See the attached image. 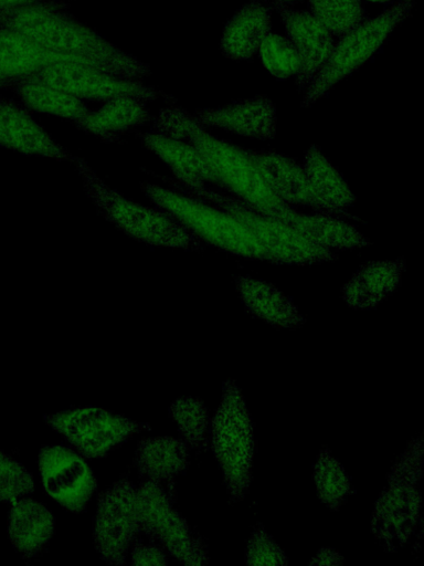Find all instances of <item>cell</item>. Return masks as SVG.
<instances>
[{"instance_id":"cell-1","label":"cell","mask_w":424,"mask_h":566,"mask_svg":"<svg viewBox=\"0 0 424 566\" xmlns=\"http://www.w3.org/2000/svg\"><path fill=\"white\" fill-rule=\"evenodd\" d=\"M153 132L194 147L211 169L214 184L256 211L287 226L293 220L296 210L272 191L246 150L211 135L186 109L174 104L162 108L155 119Z\"/></svg>"},{"instance_id":"cell-2","label":"cell","mask_w":424,"mask_h":566,"mask_svg":"<svg viewBox=\"0 0 424 566\" xmlns=\"http://www.w3.org/2000/svg\"><path fill=\"white\" fill-rule=\"evenodd\" d=\"M56 0L12 9H0V28L20 32L57 53L81 56L119 77L139 81L150 66L81 24Z\"/></svg>"},{"instance_id":"cell-3","label":"cell","mask_w":424,"mask_h":566,"mask_svg":"<svg viewBox=\"0 0 424 566\" xmlns=\"http://www.w3.org/2000/svg\"><path fill=\"white\" fill-rule=\"evenodd\" d=\"M86 195L98 212L127 235L150 245L203 251L205 243L161 209H151L124 198L107 186L87 163L72 156Z\"/></svg>"},{"instance_id":"cell-4","label":"cell","mask_w":424,"mask_h":566,"mask_svg":"<svg viewBox=\"0 0 424 566\" xmlns=\"http://www.w3.org/2000/svg\"><path fill=\"white\" fill-rule=\"evenodd\" d=\"M423 434L409 441L391 467L372 515L371 532L386 551L403 547L421 523Z\"/></svg>"},{"instance_id":"cell-5","label":"cell","mask_w":424,"mask_h":566,"mask_svg":"<svg viewBox=\"0 0 424 566\" xmlns=\"http://www.w3.org/2000/svg\"><path fill=\"white\" fill-rule=\"evenodd\" d=\"M162 179L178 192L212 203L232 214L257 239L272 263L311 265L331 262L337 258L332 250L300 234L284 222L262 214L236 197L224 196L206 187L191 190L173 178Z\"/></svg>"},{"instance_id":"cell-6","label":"cell","mask_w":424,"mask_h":566,"mask_svg":"<svg viewBox=\"0 0 424 566\" xmlns=\"http://www.w3.org/2000/svg\"><path fill=\"white\" fill-rule=\"evenodd\" d=\"M211 436L227 494L234 502L242 501L252 481L254 433L243 395L233 379L223 384Z\"/></svg>"},{"instance_id":"cell-7","label":"cell","mask_w":424,"mask_h":566,"mask_svg":"<svg viewBox=\"0 0 424 566\" xmlns=\"http://www.w3.org/2000/svg\"><path fill=\"white\" fill-rule=\"evenodd\" d=\"M140 186L157 208L173 217L204 243L245 259L269 262L257 239L229 212L158 185L142 182Z\"/></svg>"},{"instance_id":"cell-8","label":"cell","mask_w":424,"mask_h":566,"mask_svg":"<svg viewBox=\"0 0 424 566\" xmlns=\"http://www.w3.org/2000/svg\"><path fill=\"white\" fill-rule=\"evenodd\" d=\"M414 6L415 0H399L378 17L360 22L342 35L325 65L308 85L301 106L312 105L336 83L365 63L395 27L411 14Z\"/></svg>"},{"instance_id":"cell-9","label":"cell","mask_w":424,"mask_h":566,"mask_svg":"<svg viewBox=\"0 0 424 566\" xmlns=\"http://www.w3.org/2000/svg\"><path fill=\"white\" fill-rule=\"evenodd\" d=\"M135 497L139 531L158 539L174 558L186 565L208 563V551L201 535L176 510V497L163 486L144 481L136 488Z\"/></svg>"},{"instance_id":"cell-10","label":"cell","mask_w":424,"mask_h":566,"mask_svg":"<svg viewBox=\"0 0 424 566\" xmlns=\"http://www.w3.org/2000/svg\"><path fill=\"white\" fill-rule=\"evenodd\" d=\"M44 420L87 458H102L129 436L150 429L148 423L97 407L72 408L45 415Z\"/></svg>"},{"instance_id":"cell-11","label":"cell","mask_w":424,"mask_h":566,"mask_svg":"<svg viewBox=\"0 0 424 566\" xmlns=\"http://www.w3.org/2000/svg\"><path fill=\"white\" fill-rule=\"evenodd\" d=\"M135 495L136 488L123 478L98 496L93 538L96 551L107 563L123 564L139 531Z\"/></svg>"},{"instance_id":"cell-12","label":"cell","mask_w":424,"mask_h":566,"mask_svg":"<svg viewBox=\"0 0 424 566\" xmlns=\"http://www.w3.org/2000/svg\"><path fill=\"white\" fill-rule=\"evenodd\" d=\"M34 80L60 88L77 98L108 101L119 96H132L146 102L160 95L155 87L140 81L119 77L98 67L81 63H59L31 76Z\"/></svg>"},{"instance_id":"cell-13","label":"cell","mask_w":424,"mask_h":566,"mask_svg":"<svg viewBox=\"0 0 424 566\" xmlns=\"http://www.w3.org/2000/svg\"><path fill=\"white\" fill-rule=\"evenodd\" d=\"M39 468L51 497L74 513L84 510L97 482L78 454L62 446H45L39 453Z\"/></svg>"},{"instance_id":"cell-14","label":"cell","mask_w":424,"mask_h":566,"mask_svg":"<svg viewBox=\"0 0 424 566\" xmlns=\"http://www.w3.org/2000/svg\"><path fill=\"white\" fill-rule=\"evenodd\" d=\"M274 7L300 59L296 85L299 88L308 87L333 50V35L310 12L295 10L276 1Z\"/></svg>"},{"instance_id":"cell-15","label":"cell","mask_w":424,"mask_h":566,"mask_svg":"<svg viewBox=\"0 0 424 566\" xmlns=\"http://www.w3.org/2000/svg\"><path fill=\"white\" fill-rule=\"evenodd\" d=\"M193 116L203 126L222 128L241 136L266 140L276 135V107L264 95L218 108L198 109Z\"/></svg>"},{"instance_id":"cell-16","label":"cell","mask_w":424,"mask_h":566,"mask_svg":"<svg viewBox=\"0 0 424 566\" xmlns=\"http://www.w3.org/2000/svg\"><path fill=\"white\" fill-rule=\"evenodd\" d=\"M245 150L268 187L284 202L307 206L316 213L335 217L316 196L303 167L296 161L275 151Z\"/></svg>"},{"instance_id":"cell-17","label":"cell","mask_w":424,"mask_h":566,"mask_svg":"<svg viewBox=\"0 0 424 566\" xmlns=\"http://www.w3.org/2000/svg\"><path fill=\"white\" fill-rule=\"evenodd\" d=\"M59 63H81L97 67L86 59L54 52L20 32L0 28V82L2 86Z\"/></svg>"},{"instance_id":"cell-18","label":"cell","mask_w":424,"mask_h":566,"mask_svg":"<svg viewBox=\"0 0 424 566\" xmlns=\"http://www.w3.org/2000/svg\"><path fill=\"white\" fill-rule=\"evenodd\" d=\"M0 146L26 155L71 161L72 155L15 102L0 97Z\"/></svg>"},{"instance_id":"cell-19","label":"cell","mask_w":424,"mask_h":566,"mask_svg":"<svg viewBox=\"0 0 424 566\" xmlns=\"http://www.w3.org/2000/svg\"><path fill=\"white\" fill-rule=\"evenodd\" d=\"M405 260L363 263L342 287V297L354 310H370L386 300L400 285Z\"/></svg>"},{"instance_id":"cell-20","label":"cell","mask_w":424,"mask_h":566,"mask_svg":"<svg viewBox=\"0 0 424 566\" xmlns=\"http://www.w3.org/2000/svg\"><path fill=\"white\" fill-rule=\"evenodd\" d=\"M245 311L277 328H298L305 317L295 303L273 284L250 276H234Z\"/></svg>"},{"instance_id":"cell-21","label":"cell","mask_w":424,"mask_h":566,"mask_svg":"<svg viewBox=\"0 0 424 566\" xmlns=\"http://www.w3.org/2000/svg\"><path fill=\"white\" fill-rule=\"evenodd\" d=\"M189 446L172 437H151L138 443L135 465L145 481L163 486L174 495L176 478L189 464Z\"/></svg>"},{"instance_id":"cell-22","label":"cell","mask_w":424,"mask_h":566,"mask_svg":"<svg viewBox=\"0 0 424 566\" xmlns=\"http://www.w3.org/2000/svg\"><path fill=\"white\" fill-rule=\"evenodd\" d=\"M271 8L259 0L242 7L225 24L220 50L231 60H246L258 49L271 31Z\"/></svg>"},{"instance_id":"cell-23","label":"cell","mask_w":424,"mask_h":566,"mask_svg":"<svg viewBox=\"0 0 424 566\" xmlns=\"http://www.w3.org/2000/svg\"><path fill=\"white\" fill-rule=\"evenodd\" d=\"M138 136L146 148L170 167L173 179L182 187L199 190L205 187L206 181L214 182L211 169L198 150L188 143L156 132Z\"/></svg>"},{"instance_id":"cell-24","label":"cell","mask_w":424,"mask_h":566,"mask_svg":"<svg viewBox=\"0 0 424 566\" xmlns=\"http://www.w3.org/2000/svg\"><path fill=\"white\" fill-rule=\"evenodd\" d=\"M54 526V517L43 504L26 497L12 503L8 533L13 547L23 558H32L45 547Z\"/></svg>"},{"instance_id":"cell-25","label":"cell","mask_w":424,"mask_h":566,"mask_svg":"<svg viewBox=\"0 0 424 566\" xmlns=\"http://www.w3.org/2000/svg\"><path fill=\"white\" fill-rule=\"evenodd\" d=\"M151 118L146 101L132 96H119L106 101L94 112L75 122L76 126L106 142H114L126 130L144 125Z\"/></svg>"},{"instance_id":"cell-26","label":"cell","mask_w":424,"mask_h":566,"mask_svg":"<svg viewBox=\"0 0 424 566\" xmlns=\"http://www.w3.org/2000/svg\"><path fill=\"white\" fill-rule=\"evenodd\" d=\"M303 169L321 203L337 218L351 217L346 209L356 201L348 184L316 146L304 156Z\"/></svg>"},{"instance_id":"cell-27","label":"cell","mask_w":424,"mask_h":566,"mask_svg":"<svg viewBox=\"0 0 424 566\" xmlns=\"http://www.w3.org/2000/svg\"><path fill=\"white\" fill-rule=\"evenodd\" d=\"M2 87L11 88L26 106L38 112L74 122L83 118L89 112L81 98L32 77L12 81Z\"/></svg>"},{"instance_id":"cell-28","label":"cell","mask_w":424,"mask_h":566,"mask_svg":"<svg viewBox=\"0 0 424 566\" xmlns=\"http://www.w3.org/2000/svg\"><path fill=\"white\" fill-rule=\"evenodd\" d=\"M314 481L319 499L332 511L339 510L353 493L344 468L327 447L317 455Z\"/></svg>"},{"instance_id":"cell-29","label":"cell","mask_w":424,"mask_h":566,"mask_svg":"<svg viewBox=\"0 0 424 566\" xmlns=\"http://www.w3.org/2000/svg\"><path fill=\"white\" fill-rule=\"evenodd\" d=\"M310 13L335 36H342L364 18L360 0H308Z\"/></svg>"},{"instance_id":"cell-30","label":"cell","mask_w":424,"mask_h":566,"mask_svg":"<svg viewBox=\"0 0 424 566\" xmlns=\"http://www.w3.org/2000/svg\"><path fill=\"white\" fill-rule=\"evenodd\" d=\"M169 412L189 447L201 449L205 446L209 415L201 399L194 397L176 399L170 405Z\"/></svg>"},{"instance_id":"cell-31","label":"cell","mask_w":424,"mask_h":566,"mask_svg":"<svg viewBox=\"0 0 424 566\" xmlns=\"http://www.w3.org/2000/svg\"><path fill=\"white\" fill-rule=\"evenodd\" d=\"M258 53L265 69L278 80L297 75L300 69L299 55L288 38L268 33Z\"/></svg>"},{"instance_id":"cell-32","label":"cell","mask_w":424,"mask_h":566,"mask_svg":"<svg viewBox=\"0 0 424 566\" xmlns=\"http://www.w3.org/2000/svg\"><path fill=\"white\" fill-rule=\"evenodd\" d=\"M34 490L32 475L13 458L0 450V501L14 502Z\"/></svg>"},{"instance_id":"cell-33","label":"cell","mask_w":424,"mask_h":566,"mask_svg":"<svg viewBox=\"0 0 424 566\" xmlns=\"http://www.w3.org/2000/svg\"><path fill=\"white\" fill-rule=\"evenodd\" d=\"M245 563L248 565H287L288 559L263 525L257 523L247 541Z\"/></svg>"},{"instance_id":"cell-34","label":"cell","mask_w":424,"mask_h":566,"mask_svg":"<svg viewBox=\"0 0 424 566\" xmlns=\"http://www.w3.org/2000/svg\"><path fill=\"white\" fill-rule=\"evenodd\" d=\"M131 564L134 565H166L168 559L165 553L155 545L135 544L131 552Z\"/></svg>"},{"instance_id":"cell-35","label":"cell","mask_w":424,"mask_h":566,"mask_svg":"<svg viewBox=\"0 0 424 566\" xmlns=\"http://www.w3.org/2000/svg\"><path fill=\"white\" fill-rule=\"evenodd\" d=\"M344 558L330 547L320 548L308 562L309 565H341Z\"/></svg>"},{"instance_id":"cell-36","label":"cell","mask_w":424,"mask_h":566,"mask_svg":"<svg viewBox=\"0 0 424 566\" xmlns=\"http://www.w3.org/2000/svg\"><path fill=\"white\" fill-rule=\"evenodd\" d=\"M45 0H0V9H12L32 3L41 2Z\"/></svg>"},{"instance_id":"cell-37","label":"cell","mask_w":424,"mask_h":566,"mask_svg":"<svg viewBox=\"0 0 424 566\" xmlns=\"http://www.w3.org/2000/svg\"><path fill=\"white\" fill-rule=\"evenodd\" d=\"M276 2H279V3H283V4H288V3H293V2H296L298 0H274Z\"/></svg>"},{"instance_id":"cell-38","label":"cell","mask_w":424,"mask_h":566,"mask_svg":"<svg viewBox=\"0 0 424 566\" xmlns=\"http://www.w3.org/2000/svg\"><path fill=\"white\" fill-rule=\"evenodd\" d=\"M369 1L384 3V2H389L391 0H369Z\"/></svg>"},{"instance_id":"cell-39","label":"cell","mask_w":424,"mask_h":566,"mask_svg":"<svg viewBox=\"0 0 424 566\" xmlns=\"http://www.w3.org/2000/svg\"><path fill=\"white\" fill-rule=\"evenodd\" d=\"M0 87H2V83L0 82Z\"/></svg>"}]
</instances>
